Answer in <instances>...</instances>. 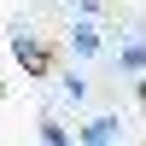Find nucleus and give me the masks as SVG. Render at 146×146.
I'll return each mask as SVG.
<instances>
[{
  "label": "nucleus",
  "mask_w": 146,
  "mask_h": 146,
  "mask_svg": "<svg viewBox=\"0 0 146 146\" xmlns=\"http://www.w3.org/2000/svg\"><path fill=\"white\" fill-rule=\"evenodd\" d=\"M12 53H18V64L29 76H47V47H41V35H35L29 18H12Z\"/></svg>",
  "instance_id": "1"
},
{
  "label": "nucleus",
  "mask_w": 146,
  "mask_h": 146,
  "mask_svg": "<svg viewBox=\"0 0 146 146\" xmlns=\"http://www.w3.org/2000/svg\"><path fill=\"white\" fill-rule=\"evenodd\" d=\"M64 47H70V58H94L100 53V29H94V18H76L64 29Z\"/></svg>",
  "instance_id": "2"
},
{
  "label": "nucleus",
  "mask_w": 146,
  "mask_h": 146,
  "mask_svg": "<svg viewBox=\"0 0 146 146\" xmlns=\"http://www.w3.org/2000/svg\"><path fill=\"white\" fill-rule=\"evenodd\" d=\"M76 135H82V146H123V117H94Z\"/></svg>",
  "instance_id": "3"
},
{
  "label": "nucleus",
  "mask_w": 146,
  "mask_h": 146,
  "mask_svg": "<svg viewBox=\"0 0 146 146\" xmlns=\"http://www.w3.org/2000/svg\"><path fill=\"white\" fill-rule=\"evenodd\" d=\"M58 100H64V105H82V100H88V76H82V70H64V76H58Z\"/></svg>",
  "instance_id": "4"
},
{
  "label": "nucleus",
  "mask_w": 146,
  "mask_h": 146,
  "mask_svg": "<svg viewBox=\"0 0 146 146\" xmlns=\"http://www.w3.org/2000/svg\"><path fill=\"white\" fill-rule=\"evenodd\" d=\"M117 64H123V70H135V76L146 70V47H140V35H129V47L117 53Z\"/></svg>",
  "instance_id": "5"
},
{
  "label": "nucleus",
  "mask_w": 146,
  "mask_h": 146,
  "mask_svg": "<svg viewBox=\"0 0 146 146\" xmlns=\"http://www.w3.org/2000/svg\"><path fill=\"white\" fill-rule=\"evenodd\" d=\"M41 140H47V146H70V135H64L58 123H47V129H41Z\"/></svg>",
  "instance_id": "6"
},
{
  "label": "nucleus",
  "mask_w": 146,
  "mask_h": 146,
  "mask_svg": "<svg viewBox=\"0 0 146 146\" xmlns=\"http://www.w3.org/2000/svg\"><path fill=\"white\" fill-rule=\"evenodd\" d=\"M70 6H76V0H70Z\"/></svg>",
  "instance_id": "7"
}]
</instances>
